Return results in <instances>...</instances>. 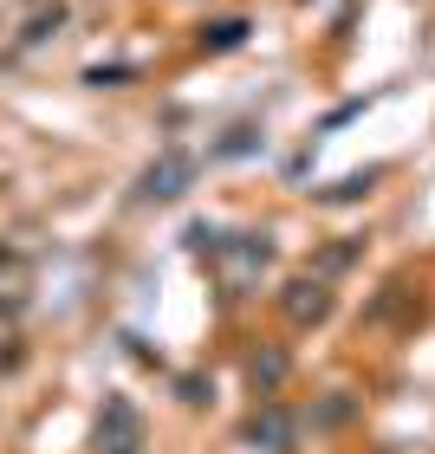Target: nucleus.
<instances>
[{
	"label": "nucleus",
	"mask_w": 435,
	"mask_h": 454,
	"mask_svg": "<svg viewBox=\"0 0 435 454\" xmlns=\"http://www.w3.org/2000/svg\"><path fill=\"white\" fill-rule=\"evenodd\" d=\"M247 33H254L247 20H209V27L195 33V46L202 52H234V46H247Z\"/></svg>",
	"instance_id": "obj_6"
},
{
	"label": "nucleus",
	"mask_w": 435,
	"mask_h": 454,
	"mask_svg": "<svg viewBox=\"0 0 435 454\" xmlns=\"http://www.w3.org/2000/svg\"><path fill=\"white\" fill-rule=\"evenodd\" d=\"M247 150H260V130H254V123H241V130H227V137L215 143V150H209V156L221 162V156H247Z\"/></svg>",
	"instance_id": "obj_7"
},
{
	"label": "nucleus",
	"mask_w": 435,
	"mask_h": 454,
	"mask_svg": "<svg viewBox=\"0 0 435 454\" xmlns=\"http://www.w3.org/2000/svg\"><path fill=\"white\" fill-rule=\"evenodd\" d=\"M130 78H137V66H91L85 85H130Z\"/></svg>",
	"instance_id": "obj_10"
},
{
	"label": "nucleus",
	"mask_w": 435,
	"mask_h": 454,
	"mask_svg": "<svg viewBox=\"0 0 435 454\" xmlns=\"http://www.w3.org/2000/svg\"><path fill=\"white\" fill-rule=\"evenodd\" d=\"M325 312H331L325 279H293V286H286V318H293V325H319Z\"/></svg>",
	"instance_id": "obj_4"
},
{
	"label": "nucleus",
	"mask_w": 435,
	"mask_h": 454,
	"mask_svg": "<svg viewBox=\"0 0 435 454\" xmlns=\"http://www.w3.org/2000/svg\"><path fill=\"white\" fill-rule=\"evenodd\" d=\"M176 403H189V409L215 403V383H209V377H195V370H189V377H176Z\"/></svg>",
	"instance_id": "obj_8"
},
{
	"label": "nucleus",
	"mask_w": 435,
	"mask_h": 454,
	"mask_svg": "<svg viewBox=\"0 0 435 454\" xmlns=\"http://www.w3.org/2000/svg\"><path fill=\"white\" fill-rule=\"evenodd\" d=\"M370 182H377V176H344L338 189H325L319 201H358V195H370Z\"/></svg>",
	"instance_id": "obj_9"
},
{
	"label": "nucleus",
	"mask_w": 435,
	"mask_h": 454,
	"mask_svg": "<svg viewBox=\"0 0 435 454\" xmlns=\"http://www.w3.org/2000/svg\"><path fill=\"white\" fill-rule=\"evenodd\" d=\"M286 370H293V357H286L280 344H266V350H254V357H247V383H254L260 396H273V389L286 383Z\"/></svg>",
	"instance_id": "obj_5"
},
{
	"label": "nucleus",
	"mask_w": 435,
	"mask_h": 454,
	"mask_svg": "<svg viewBox=\"0 0 435 454\" xmlns=\"http://www.w3.org/2000/svg\"><path fill=\"white\" fill-rule=\"evenodd\" d=\"M189 182H195V156L170 143V150L137 176V201H176V195H189Z\"/></svg>",
	"instance_id": "obj_2"
},
{
	"label": "nucleus",
	"mask_w": 435,
	"mask_h": 454,
	"mask_svg": "<svg viewBox=\"0 0 435 454\" xmlns=\"http://www.w3.org/2000/svg\"><path fill=\"white\" fill-rule=\"evenodd\" d=\"M351 409H358L351 396H338V403H325V409H319V428H338V422H351Z\"/></svg>",
	"instance_id": "obj_12"
},
{
	"label": "nucleus",
	"mask_w": 435,
	"mask_h": 454,
	"mask_svg": "<svg viewBox=\"0 0 435 454\" xmlns=\"http://www.w3.org/2000/svg\"><path fill=\"white\" fill-rule=\"evenodd\" d=\"M59 27H66V7H52V13H39V20H33V27H27V46H39V39H46V33H59Z\"/></svg>",
	"instance_id": "obj_11"
},
{
	"label": "nucleus",
	"mask_w": 435,
	"mask_h": 454,
	"mask_svg": "<svg viewBox=\"0 0 435 454\" xmlns=\"http://www.w3.org/2000/svg\"><path fill=\"white\" fill-rule=\"evenodd\" d=\"M20 364V338H7V350H0V370H13Z\"/></svg>",
	"instance_id": "obj_13"
},
{
	"label": "nucleus",
	"mask_w": 435,
	"mask_h": 454,
	"mask_svg": "<svg viewBox=\"0 0 435 454\" xmlns=\"http://www.w3.org/2000/svg\"><path fill=\"white\" fill-rule=\"evenodd\" d=\"M91 448L98 454H150V422H143V409L130 396H105Z\"/></svg>",
	"instance_id": "obj_1"
},
{
	"label": "nucleus",
	"mask_w": 435,
	"mask_h": 454,
	"mask_svg": "<svg viewBox=\"0 0 435 454\" xmlns=\"http://www.w3.org/2000/svg\"><path fill=\"white\" fill-rule=\"evenodd\" d=\"M241 442H247V448H266V454H293V448H299V422H293V409L260 403L254 416H247Z\"/></svg>",
	"instance_id": "obj_3"
}]
</instances>
